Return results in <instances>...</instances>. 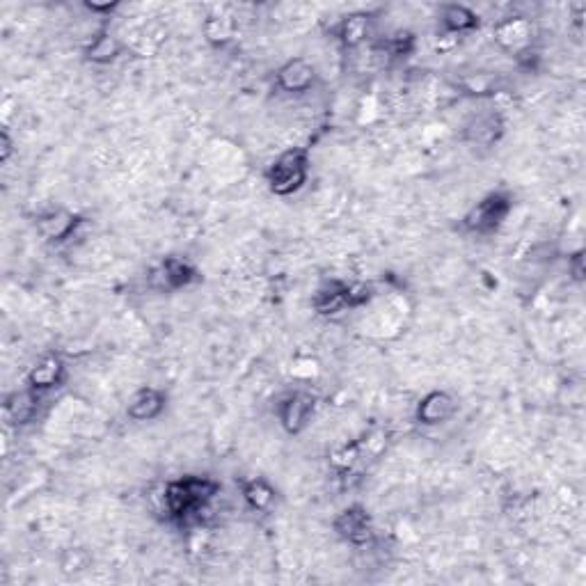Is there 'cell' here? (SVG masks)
<instances>
[{"instance_id":"6da1fadb","label":"cell","mask_w":586,"mask_h":586,"mask_svg":"<svg viewBox=\"0 0 586 586\" xmlns=\"http://www.w3.org/2000/svg\"><path fill=\"white\" fill-rule=\"evenodd\" d=\"M220 497V483L209 474H184L163 486V511L177 525H200L202 513H207Z\"/></svg>"},{"instance_id":"7a4b0ae2","label":"cell","mask_w":586,"mask_h":586,"mask_svg":"<svg viewBox=\"0 0 586 586\" xmlns=\"http://www.w3.org/2000/svg\"><path fill=\"white\" fill-rule=\"evenodd\" d=\"M513 207H516V197H513L511 190H490L474 207L467 209V213L461 218V229L465 234L486 239V236L500 232L513 213Z\"/></svg>"},{"instance_id":"3957f363","label":"cell","mask_w":586,"mask_h":586,"mask_svg":"<svg viewBox=\"0 0 586 586\" xmlns=\"http://www.w3.org/2000/svg\"><path fill=\"white\" fill-rule=\"evenodd\" d=\"M310 170V152L305 147H289L268 163L264 179L275 197H291L305 188Z\"/></svg>"},{"instance_id":"277c9868","label":"cell","mask_w":586,"mask_h":586,"mask_svg":"<svg viewBox=\"0 0 586 586\" xmlns=\"http://www.w3.org/2000/svg\"><path fill=\"white\" fill-rule=\"evenodd\" d=\"M374 298V289L367 282L330 280L323 282L312 296V307L319 316H337L346 310L367 307Z\"/></svg>"},{"instance_id":"5b68a950","label":"cell","mask_w":586,"mask_h":586,"mask_svg":"<svg viewBox=\"0 0 586 586\" xmlns=\"http://www.w3.org/2000/svg\"><path fill=\"white\" fill-rule=\"evenodd\" d=\"M332 532L353 548H367L376 541V525L367 506L348 504L332 520Z\"/></svg>"},{"instance_id":"8992f818","label":"cell","mask_w":586,"mask_h":586,"mask_svg":"<svg viewBox=\"0 0 586 586\" xmlns=\"http://www.w3.org/2000/svg\"><path fill=\"white\" fill-rule=\"evenodd\" d=\"M316 415V397L305 390L282 394L275 403V417L287 435H300L307 431Z\"/></svg>"},{"instance_id":"52a82bcc","label":"cell","mask_w":586,"mask_h":586,"mask_svg":"<svg viewBox=\"0 0 586 586\" xmlns=\"http://www.w3.org/2000/svg\"><path fill=\"white\" fill-rule=\"evenodd\" d=\"M87 220L81 216V213L67 211V209H53L46 211L42 216L37 218V232L46 243H69L74 236L81 232L85 227Z\"/></svg>"},{"instance_id":"ba28073f","label":"cell","mask_w":586,"mask_h":586,"mask_svg":"<svg viewBox=\"0 0 586 586\" xmlns=\"http://www.w3.org/2000/svg\"><path fill=\"white\" fill-rule=\"evenodd\" d=\"M69 367L60 353H46L30 367L26 376V387L39 394L60 390L67 383Z\"/></svg>"},{"instance_id":"9c48e42d","label":"cell","mask_w":586,"mask_h":586,"mask_svg":"<svg viewBox=\"0 0 586 586\" xmlns=\"http://www.w3.org/2000/svg\"><path fill=\"white\" fill-rule=\"evenodd\" d=\"M458 415V401L447 390H433L424 394L415 406V422L426 429H438L449 424Z\"/></svg>"},{"instance_id":"30bf717a","label":"cell","mask_w":586,"mask_h":586,"mask_svg":"<svg viewBox=\"0 0 586 586\" xmlns=\"http://www.w3.org/2000/svg\"><path fill=\"white\" fill-rule=\"evenodd\" d=\"M536 37L534 23L527 17H506L495 23L493 39L504 53L522 55L532 49V42Z\"/></svg>"},{"instance_id":"8fae6325","label":"cell","mask_w":586,"mask_h":586,"mask_svg":"<svg viewBox=\"0 0 586 586\" xmlns=\"http://www.w3.org/2000/svg\"><path fill=\"white\" fill-rule=\"evenodd\" d=\"M154 280L158 287L168 291H184L190 289L193 284L202 280L200 268H197L193 261L181 257V255H168L161 259V264L156 266Z\"/></svg>"},{"instance_id":"7c38bea8","label":"cell","mask_w":586,"mask_h":586,"mask_svg":"<svg viewBox=\"0 0 586 586\" xmlns=\"http://www.w3.org/2000/svg\"><path fill=\"white\" fill-rule=\"evenodd\" d=\"M319 71L307 58H291L275 71V87L284 94H305L312 92Z\"/></svg>"},{"instance_id":"4fadbf2b","label":"cell","mask_w":586,"mask_h":586,"mask_svg":"<svg viewBox=\"0 0 586 586\" xmlns=\"http://www.w3.org/2000/svg\"><path fill=\"white\" fill-rule=\"evenodd\" d=\"M506 133V120L497 110H488V113L474 115L470 122L463 126V140L467 145L490 149L504 138Z\"/></svg>"},{"instance_id":"5bb4252c","label":"cell","mask_w":586,"mask_h":586,"mask_svg":"<svg viewBox=\"0 0 586 586\" xmlns=\"http://www.w3.org/2000/svg\"><path fill=\"white\" fill-rule=\"evenodd\" d=\"M44 394L33 392L30 387H23V390H14L5 397L3 401V415L5 422L10 426H28L33 424L39 417V408H42Z\"/></svg>"},{"instance_id":"9a60e30c","label":"cell","mask_w":586,"mask_h":586,"mask_svg":"<svg viewBox=\"0 0 586 586\" xmlns=\"http://www.w3.org/2000/svg\"><path fill=\"white\" fill-rule=\"evenodd\" d=\"M168 408V394L165 390H158V387H140L131 394L129 403H126V415L133 422H154V419L161 417Z\"/></svg>"},{"instance_id":"2e32d148","label":"cell","mask_w":586,"mask_h":586,"mask_svg":"<svg viewBox=\"0 0 586 586\" xmlns=\"http://www.w3.org/2000/svg\"><path fill=\"white\" fill-rule=\"evenodd\" d=\"M438 26L442 30V37H463L479 30L481 17L472 7L461 3L442 5L438 12Z\"/></svg>"},{"instance_id":"e0dca14e","label":"cell","mask_w":586,"mask_h":586,"mask_svg":"<svg viewBox=\"0 0 586 586\" xmlns=\"http://www.w3.org/2000/svg\"><path fill=\"white\" fill-rule=\"evenodd\" d=\"M122 53H124L122 39L117 37L115 33H110V28H101V30H97V35H94L90 42L85 44L83 58L90 62V65L106 67V65H113V62L120 60Z\"/></svg>"},{"instance_id":"ac0fdd59","label":"cell","mask_w":586,"mask_h":586,"mask_svg":"<svg viewBox=\"0 0 586 586\" xmlns=\"http://www.w3.org/2000/svg\"><path fill=\"white\" fill-rule=\"evenodd\" d=\"M332 35L344 49H358L367 42L371 35V14L367 12H351L339 19L332 28Z\"/></svg>"},{"instance_id":"d6986e66","label":"cell","mask_w":586,"mask_h":586,"mask_svg":"<svg viewBox=\"0 0 586 586\" xmlns=\"http://www.w3.org/2000/svg\"><path fill=\"white\" fill-rule=\"evenodd\" d=\"M239 488H241L243 502L250 511L271 513L273 506L277 504V490H275L273 483L264 477L241 479Z\"/></svg>"},{"instance_id":"ffe728a7","label":"cell","mask_w":586,"mask_h":586,"mask_svg":"<svg viewBox=\"0 0 586 586\" xmlns=\"http://www.w3.org/2000/svg\"><path fill=\"white\" fill-rule=\"evenodd\" d=\"M236 30H239L236 19L227 12H213L202 23L204 39H207L213 49H225L227 44H232L236 37Z\"/></svg>"},{"instance_id":"44dd1931","label":"cell","mask_w":586,"mask_h":586,"mask_svg":"<svg viewBox=\"0 0 586 586\" xmlns=\"http://www.w3.org/2000/svg\"><path fill=\"white\" fill-rule=\"evenodd\" d=\"M360 458H362V442L351 440L332 449L328 456V463L332 472H337L339 477H344V474L355 470V465L360 463Z\"/></svg>"},{"instance_id":"7402d4cb","label":"cell","mask_w":586,"mask_h":586,"mask_svg":"<svg viewBox=\"0 0 586 586\" xmlns=\"http://www.w3.org/2000/svg\"><path fill=\"white\" fill-rule=\"evenodd\" d=\"M383 46L392 58H408V55H413L417 49V37L410 33V30H399V33L387 37V42Z\"/></svg>"},{"instance_id":"603a6c76","label":"cell","mask_w":586,"mask_h":586,"mask_svg":"<svg viewBox=\"0 0 586 586\" xmlns=\"http://www.w3.org/2000/svg\"><path fill=\"white\" fill-rule=\"evenodd\" d=\"M463 90L470 97H493V94H497V78L493 74L470 76L463 83Z\"/></svg>"},{"instance_id":"cb8c5ba5","label":"cell","mask_w":586,"mask_h":586,"mask_svg":"<svg viewBox=\"0 0 586 586\" xmlns=\"http://www.w3.org/2000/svg\"><path fill=\"white\" fill-rule=\"evenodd\" d=\"M568 273H570V277H573V280L577 284L584 282V275H586V268H584V250H577L575 255L568 257Z\"/></svg>"},{"instance_id":"d4e9b609","label":"cell","mask_w":586,"mask_h":586,"mask_svg":"<svg viewBox=\"0 0 586 586\" xmlns=\"http://www.w3.org/2000/svg\"><path fill=\"white\" fill-rule=\"evenodd\" d=\"M12 154H14V140L10 136V129L5 126V129L0 131V161L7 163L12 158Z\"/></svg>"},{"instance_id":"484cf974","label":"cell","mask_w":586,"mask_h":586,"mask_svg":"<svg viewBox=\"0 0 586 586\" xmlns=\"http://www.w3.org/2000/svg\"><path fill=\"white\" fill-rule=\"evenodd\" d=\"M87 10H90L92 14H113L117 7V3H106V5H99V3H85Z\"/></svg>"}]
</instances>
